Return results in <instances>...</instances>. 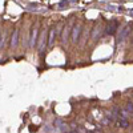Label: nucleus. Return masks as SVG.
Instances as JSON below:
<instances>
[{
  "mask_svg": "<svg viewBox=\"0 0 133 133\" xmlns=\"http://www.w3.org/2000/svg\"><path fill=\"white\" fill-rule=\"evenodd\" d=\"M130 31H132V25H130V24H127V25H125L124 28L120 29V33H119V36H117L116 44H121V43H124L125 39H127L128 36H129Z\"/></svg>",
  "mask_w": 133,
  "mask_h": 133,
  "instance_id": "nucleus-1",
  "label": "nucleus"
},
{
  "mask_svg": "<svg viewBox=\"0 0 133 133\" xmlns=\"http://www.w3.org/2000/svg\"><path fill=\"white\" fill-rule=\"evenodd\" d=\"M117 29H119V21L117 20H112L108 23L107 28H105V33L107 35H115L116 32H117Z\"/></svg>",
  "mask_w": 133,
  "mask_h": 133,
  "instance_id": "nucleus-2",
  "label": "nucleus"
},
{
  "mask_svg": "<svg viewBox=\"0 0 133 133\" xmlns=\"http://www.w3.org/2000/svg\"><path fill=\"white\" fill-rule=\"evenodd\" d=\"M80 35H81V25L75 24L73 28H72V35H71V40H72L73 44H76L80 40Z\"/></svg>",
  "mask_w": 133,
  "mask_h": 133,
  "instance_id": "nucleus-3",
  "label": "nucleus"
},
{
  "mask_svg": "<svg viewBox=\"0 0 133 133\" xmlns=\"http://www.w3.org/2000/svg\"><path fill=\"white\" fill-rule=\"evenodd\" d=\"M72 24H68V25L64 27V31H63V35H61V43L65 44L66 40H68V37H69V33L72 32Z\"/></svg>",
  "mask_w": 133,
  "mask_h": 133,
  "instance_id": "nucleus-4",
  "label": "nucleus"
},
{
  "mask_svg": "<svg viewBox=\"0 0 133 133\" xmlns=\"http://www.w3.org/2000/svg\"><path fill=\"white\" fill-rule=\"evenodd\" d=\"M45 40H48V39H47V33H45V31H44V32H41L40 41H39V44H37L39 52H43V51H44V47H45V44H48V41H45Z\"/></svg>",
  "mask_w": 133,
  "mask_h": 133,
  "instance_id": "nucleus-5",
  "label": "nucleus"
},
{
  "mask_svg": "<svg viewBox=\"0 0 133 133\" xmlns=\"http://www.w3.org/2000/svg\"><path fill=\"white\" fill-rule=\"evenodd\" d=\"M37 33H39V29H37V27H35V28L32 29L31 40H29V47H31V48H33V47L36 45V41H37Z\"/></svg>",
  "mask_w": 133,
  "mask_h": 133,
  "instance_id": "nucleus-6",
  "label": "nucleus"
},
{
  "mask_svg": "<svg viewBox=\"0 0 133 133\" xmlns=\"http://www.w3.org/2000/svg\"><path fill=\"white\" fill-rule=\"evenodd\" d=\"M56 35H57V31L55 28H51L49 29V36H48V47H52L55 44V39H56Z\"/></svg>",
  "mask_w": 133,
  "mask_h": 133,
  "instance_id": "nucleus-7",
  "label": "nucleus"
},
{
  "mask_svg": "<svg viewBox=\"0 0 133 133\" xmlns=\"http://www.w3.org/2000/svg\"><path fill=\"white\" fill-rule=\"evenodd\" d=\"M116 125H117L119 128L127 129V128L129 127V121H128L127 119H124V117H119V119L116 120Z\"/></svg>",
  "mask_w": 133,
  "mask_h": 133,
  "instance_id": "nucleus-8",
  "label": "nucleus"
},
{
  "mask_svg": "<svg viewBox=\"0 0 133 133\" xmlns=\"http://www.w3.org/2000/svg\"><path fill=\"white\" fill-rule=\"evenodd\" d=\"M18 39H19V29H13L12 32V36H11V47L15 48L18 45Z\"/></svg>",
  "mask_w": 133,
  "mask_h": 133,
  "instance_id": "nucleus-9",
  "label": "nucleus"
},
{
  "mask_svg": "<svg viewBox=\"0 0 133 133\" xmlns=\"http://www.w3.org/2000/svg\"><path fill=\"white\" fill-rule=\"evenodd\" d=\"M100 33H101V28H100V25H96L95 28H93V32H92V40H96V39L100 36Z\"/></svg>",
  "mask_w": 133,
  "mask_h": 133,
  "instance_id": "nucleus-10",
  "label": "nucleus"
},
{
  "mask_svg": "<svg viewBox=\"0 0 133 133\" xmlns=\"http://www.w3.org/2000/svg\"><path fill=\"white\" fill-rule=\"evenodd\" d=\"M127 109L129 110L130 113H133V103H130V101L127 103Z\"/></svg>",
  "mask_w": 133,
  "mask_h": 133,
  "instance_id": "nucleus-11",
  "label": "nucleus"
},
{
  "mask_svg": "<svg viewBox=\"0 0 133 133\" xmlns=\"http://www.w3.org/2000/svg\"><path fill=\"white\" fill-rule=\"evenodd\" d=\"M66 4H68L66 3V0H61L60 3H59V7H64V6H66Z\"/></svg>",
  "mask_w": 133,
  "mask_h": 133,
  "instance_id": "nucleus-12",
  "label": "nucleus"
},
{
  "mask_svg": "<svg viewBox=\"0 0 133 133\" xmlns=\"http://www.w3.org/2000/svg\"><path fill=\"white\" fill-rule=\"evenodd\" d=\"M119 11H120V12H122V11H124V7L120 6V7H119Z\"/></svg>",
  "mask_w": 133,
  "mask_h": 133,
  "instance_id": "nucleus-13",
  "label": "nucleus"
},
{
  "mask_svg": "<svg viewBox=\"0 0 133 133\" xmlns=\"http://www.w3.org/2000/svg\"><path fill=\"white\" fill-rule=\"evenodd\" d=\"M129 13H130V16H133V9H130V11H129Z\"/></svg>",
  "mask_w": 133,
  "mask_h": 133,
  "instance_id": "nucleus-14",
  "label": "nucleus"
},
{
  "mask_svg": "<svg viewBox=\"0 0 133 133\" xmlns=\"http://www.w3.org/2000/svg\"><path fill=\"white\" fill-rule=\"evenodd\" d=\"M85 133H92V132H85Z\"/></svg>",
  "mask_w": 133,
  "mask_h": 133,
  "instance_id": "nucleus-15",
  "label": "nucleus"
},
{
  "mask_svg": "<svg viewBox=\"0 0 133 133\" xmlns=\"http://www.w3.org/2000/svg\"><path fill=\"white\" fill-rule=\"evenodd\" d=\"M132 44H133V41H132Z\"/></svg>",
  "mask_w": 133,
  "mask_h": 133,
  "instance_id": "nucleus-16",
  "label": "nucleus"
}]
</instances>
